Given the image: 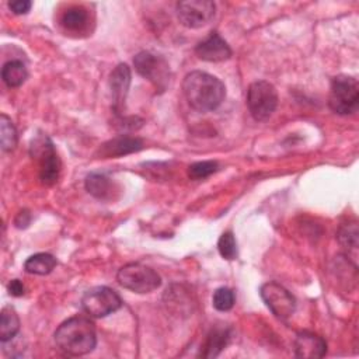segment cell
<instances>
[{
    "label": "cell",
    "mask_w": 359,
    "mask_h": 359,
    "mask_svg": "<svg viewBox=\"0 0 359 359\" xmlns=\"http://www.w3.org/2000/svg\"><path fill=\"white\" fill-rule=\"evenodd\" d=\"M182 93L191 108L199 112H209L220 107L226 97V87L217 77L195 70L185 76Z\"/></svg>",
    "instance_id": "1"
},
{
    "label": "cell",
    "mask_w": 359,
    "mask_h": 359,
    "mask_svg": "<svg viewBox=\"0 0 359 359\" xmlns=\"http://www.w3.org/2000/svg\"><path fill=\"white\" fill-rule=\"evenodd\" d=\"M55 344L66 355L81 356L90 353L97 345L94 324L83 316L63 321L55 331Z\"/></svg>",
    "instance_id": "2"
},
{
    "label": "cell",
    "mask_w": 359,
    "mask_h": 359,
    "mask_svg": "<svg viewBox=\"0 0 359 359\" xmlns=\"http://www.w3.org/2000/svg\"><path fill=\"white\" fill-rule=\"evenodd\" d=\"M328 105L338 115L355 114L359 107L358 80L346 74L334 77L330 87Z\"/></svg>",
    "instance_id": "3"
},
{
    "label": "cell",
    "mask_w": 359,
    "mask_h": 359,
    "mask_svg": "<svg viewBox=\"0 0 359 359\" xmlns=\"http://www.w3.org/2000/svg\"><path fill=\"white\" fill-rule=\"evenodd\" d=\"M118 283L135 293H150L161 285L160 275L150 266L130 262L123 265L116 273Z\"/></svg>",
    "instance_id": "4"
},
{
    "label": "cell",
    "mask_w": 359,
    "mask_h": 359,
    "mask_svg": "<svg viewBox=\"0 0 359 359\" xmlns=\"http://www.w3.org/2000/svg\"><path fill=\"white\" fill-rule=\"evenodd\" d=\"M247 107L255 121H266L278 107V93L273 84L258 80L250 84L247 91Z\"/></svg>",
    "instance_id": "5"
},
{
    "label": "cell",
    "mask_w": 359,
    "mask_h": 359,
    "mask_svg": "<svg viewBox=\"0 0 359 359\" xmlns=\"http://www.w3.org/2000/svg\"><path fill=\"white\" fill-rule=\"evenodd\" d=\"M81 307L88 316L102 318L119 310L122 307V299L108 286H95L83 294Z\"/></svg>",
    "instance_id": "6"
},
{
    "label": "cell",
    "mask_w": 359,
    "mask_h": 359,
    "mask_svg": "<svg viewBox=\"0 0 359 359\" xmlns=\"http://www.w3.org/2000/svg\"><path fill=\"white\" fill-rule=\"evenodd\" d=\"M133 66L136 72L143 79L149 80L157 90H165L170 81V66L163 56L142 50L133 57Z\"/></svg>",
    "instance_id": "7"
},
{
    "label": "cell",
    "mask_w": 359,
    "mask_h": 359,
    "mask_svg": "<svg viewBox=\"0 0 359 359\" xmlns=\"http://www.w3.org/2000/svg\"><path fill=\"white\" fill-rule=\"evenodd\" d=\"M32 156L39 161V178L45 185H53L60 174V160L49 137H36L31 146Z\"/></svg>",
    "instance_id": "8"
},
{
    "label": "cell",
    "mask_w": 359,
    "mask_h": 359,
    "mask_svg": "<svg viewBox=\"0 0 359 359\" xmlns=\"http://www.w3.org/2000/svg\"><path fill=\"white\" fill-rule=\"evenodd\" d=\"M259 296L265 306L280 320L289 318L296 310V300L292 293L278 282H266L259 287Z\"/></svg>",
    "instance_id": "9"
},
{
    "label": "cell",
    "mask_w": 359,
    "mask_h": 359,
    "mask_svg": "<svg viewBox=\"0 0 359 359\" xmlns=\"http://www.w3.org/2000/svg\"><path fill=\"white\" fill-rule=\"evenodd\" d=\"M216 6L210 0H187L177 3V17L187 28H201L215 17Z\"/></svg>",
    "instance_id": "10"
},
{
    "label": "cell",
    "mask_w": 359,
    "mask_h": 359,
    "mask_svg": "<svg viewBox=\"0 0 359 359\" xmlns=\"http://www.w3.org/2000/svg\"><path fill=\"white\" fill-rule=\"evenodd\" d=\"M130 86V69L126 63H119L109 76V87L112 94V108L116 115H122L125 98Z\"/></svg>",
    "instance_id": "11"
},
{
    "label": "cell",
    "mask_w": 359,
    "mask_h": 359,
    "mask_svg": "<svg viewBox=\"0 0 359 359\" xmlns=\"http://www.w3.org/2000/svg\"><path fill=\"white\" fill-rule=\"evenodd\" d=\"M195 53L202 60L216 63L227 60L231 56V49L217 32H210L202 42L196 45Z\"/></svg>",
    "instance_id": "12"
},
{
    "label": "cell",
    "mask_w": 359,
    "mask_h": 359,
    "mask_svg": "<svg viewBox=\"0 0 359 359\" xmlns=\"http://www.w3.org/2000/svg\"><path fill=\"white\" fill-rule=\"evenodd\" d=\"M325 352H327V342L324 341L323 337L310 331H302L296 335L294 355L297 358L316 359V358H323Z\"/></svg>",
    "instance_id": "13"
},
{
    "label": "cell",
    "mask_w": 359,
    "mask_h": 359,
    "mask_svg": "<svg viewBox=\"0 0 359 359\" xmlns=\"http://www.w3.org/2000/svg\"><path fill=\"white\" fill-rule=\"evenodd\" d=\"M142 149H143L142 139L135 137V136L119 135V136L102 143L98 153L102 158H114V157H121V156H126L130 153H136Z\"/></svg>",
    "instance_id": "14"
},
{
    "label": "cell",
    "mask_w": 359,
    "mask_h": 359,
    "mask_svg": "<svg viewBox=\"0 0 359 359\" xmlns=\"http://www.w3.org/2000/svg\"><path fill=\"white\" fill-rule=\"evenodd\" d=\"M86 189L90 195L100 201H109L116 191L114 181L105 174L93 172L86 178Z\"/></svg>",
    "instance_id": "15"
},
{
    "label": "cell",
    "mask_w": 359,
    "mask_h": 359,
    "mask_svg": "<svg viewBox=\"0 0 359 359\" xmlns=\"http://www.w3.org/2000/svg\"><path fill=\"white\" fill-rule=\"evenodd\" d=\"M229 341H230V330L226 327H215L208 334L199 355L203 358H216L226 348Z\"/></svg>",
    "instance_id": "16"
},
{
    "label": "cell",
    "mask_w": 359,
    "mask_h": 359,
    "mask_svg": "<svg viewBox=\"0 0 359 359\" xmlns=\"http://www.w3.org/2000/svg\"><path fill=\"white\" fill-rule=\"evenodd\" d=\"M28 77V72L25 65L21 60L13 59L3 65L1 67V79L4 84L10 88L20 87Z\"/></svg>",
    "instance_id": "17"
},
{
    "label": "cell",
    "mask_w": 359,
    "mask_h": 359,
    "mask_svg": "<svg viewBox=\"0 0 359 359\" xmlns=\"http://www.w3.org/2000/svg\"><path fill=\"white\" fill-rule=\"evenodd\" d=\"M20 331V318L11 306H6L0 314V341L6 344L11 341Z\"/></svg>",
    "instance_id": "18"
},
{
    "label": "cell",
    "mask_w": 359,
    "mask_h": 359,
    "mask_svg": "<svg viewBox=\"0 0 359 359\" xmlns=\"http://www.w3.org/2000/svg\"><path fill=\"white\" fill-rule=\"evenodd\" d=\"M56 264H57V261L52 254L38 252V254L31 255L24 262V269H25V272L32 273V275H48L53 271Z\"/></svg>",
    "instance_id": "19"
},
{
    "label": "cell",
    "mask_w": 359,
    "mask_h": 359,
    "mask_svg": "<svg viewBox=\"0 0 359 359\" xmlns=\"http://www.w3.org/2000/svg\"><path fill=\"white\" fill-rule=\"evenodd\" d=\"M88 22V13L86 8L74 6L67 8L60 18V24L63 25V28L66 31H72V32H77L86 28Z\"/></svg>",
    "instance_id": "20"
},
{
    "label": "cell",
    "mask_w": 359,
    "mask_h": 359,
    "mask_svg": "<svg viewBox=\"0 0 359 359\" xmlns=\"http://www.w3.org/2000/svg\"><path fill=\"white\" fill-rule=\"evenodd\" d=\"M18 135L11 119L6 115H0V144L3 151H11L17 146Z\"/></svg>",
    "instance_id": "21"
},
{
    "label": "cell",
    "mask_w": 359,
    "mask_h": 359,
    "mask_svg": "<svg viewBox=\"0 0 359 359\" xmlns=\"http://www.w3.org/2000/svg\"><path fill=\"white\" fill-rule=\"evenodd\" d=\"M236 302V294L230 287H217L213 292L212 304L217 311H229L233 309Z\"/></svg>",
    "instance_id": "22"
},
{
    "label": "cell",
    "mask_w": 359,
    "mask_h": 359,
    "mask_svg": "<svg viewBox=\"0 0 359 359\" xmlns=\"http://www.w3.org/2000/svg\"><path fill=\"white\" fill-rule=\"evenodd\" d=\"M219 170L217 161H198L188 167V175L192 180H205Z\"/></svg>",
    "instance_id": "23"
},
{
    "label": "cell",
    "mask_w": 359,
    "mask_h": 359,
    "mask_svg": "<svg viewBox=\"0 0 359 359\" xmlns=\"http://www.w3.org/2000/svg\"><path fill=\"white\" fill-rule=\"evenodd\" d=\"M217 250L220 252V255L224 259H236L237 258V243H236V237L231 231H224L219 241H217Z\"/></svg>",
    "instance_id": "24"
},
{
    "label": "cell",
    "mask_w": 359,
    "mask_h": 359,
    "mask_svg": "<svg viewBox=\"0 0 359 359\" xmlns=\"http://www.w3.org/2000/svg\"><path fill=\"white\" fill-rule=\"evenodd\" d=\"M338 240L345 248H353L356 250L358 247V229L356 224H345L339 229L338 231Z\"/></svg>",
    "instance_id": "25"
},
{
    "label": "cell",
    "mask_w": 359,
    "mask_h": 359,
    "mask_svg": "<svg viewBox=\"0 0 359 359\" xmlns=\"http://www.w3.org/2000/svg\"><path fill=\"white\" fill-rule=\"evenodd\" d=\"M32 3L29 0H14V1H8V8L17 14V15H21V14H27L31 8Z\"/></svg>",
    "instance_id": "26"
},
{
    "label": "cell",
    "mask_w": 359,
    "mask_h": 359,
    "mask_svg": "<svg viewBox=\"0 0 359 359\" xmlns=\"http://www.w3.org/2000/svg\"><path fill=\"white\" fill-rule=\"evenodd\" d=\"M7 289H8V293H10L11 296H15V297H20V296H22V294L25 293V287H24V285L21 283V280H18V279H13V280L8 283Z\"/></svg>",
    "instance_id": "27"
}]
</instances>
